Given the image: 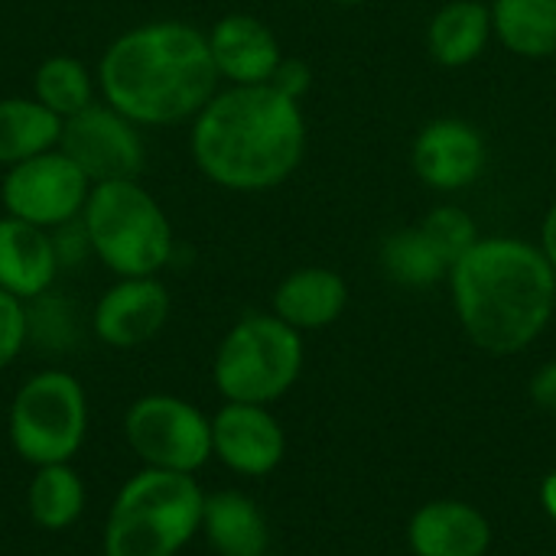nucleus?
<instances>
[{"instance_id":"nucleus-1","label":"nucleus","mask_w":556,"mask_h":556,"mask_svg":"<svg viewBox=\"0 0 556 556\" xmlns=\"http://www.w3.org/2000/svg\"><path fill=\"white\" fill-rule=\"evenodd\" d=\"M456 316L489 355L525 352L551 323L556 270L518 238H479L450 270Z\"/></svg>"},{"instance_id":"nucleus-2","label":"nucleus","mask_w":556,"mask_h":556,"mask_svg":"<svg viewBox=\"0 0 556 556\" xmlns=\"http://www.w3.org/2000/svg\"><path fill=\"white\" fill-rule=\"evenodd\" d=\"M306 124L300 104L267 85H235L212 98L192 130L199 169L238 192L280 186L303 160Z\"/></svg>"},{"instance_id":"nucleus-3","label":"nucleus","mask_w":556,"mask_h":556,"mask_svg":"<svg viewBox=\"0 0 556 556\" xmlns=\"http://www.w3.org/2000/svg\"><path fill=\"white\" fill-rule=\"evenodd\" d=\"M218 85V68L189 23H147L114 39L101 59V91L134 124H176L199 114Z\"/></svg>"},{"instance_id":"nucleus-4","label":"nucleus","mask_w":556,"mask_h":556,"mask_svg":"<svg viewBox=\"0 0 556 556\" xmlns=\"http://www.w3.org/2000/svg\"><path fill=\"white\" fill-rule=\"evenodd\" d=\"M205 492L186 472H137L111 502L104 556H176L202 531Z\"/></svg>"},{"instance_id":"nucleus-5","label":"nucleus","mask_w":556,"mask_h":556,"mask_svg":"<svg viewBox=\"0 0 556 556\" xmlns=\"http://www.w3.org/2000/svg\"><path fill=\"white\" fill-rule=\"evenodd\" d=\"M85 238L121 277H153L173 254V228L134 179L98 182L85 202Z\"/></svg>"},{"instance_id":"nucleus-6","label":"nucleus","mask_w":556,"mask_h":556,"mask_svg":"<svg viewBox=\"0 0 556 556\" xmlns=\"http://www.w3.org/2000/svg\"><path fill=\"white\" fill-rule=\"evenodd\" d=\"M303 371V339L280 316H244L215 352V388L235 404H274Z\"/></svg>"},{"instance_id":"nucleus-7","label":"nucleus","mask_w":556,"mask_h":556,"mask_svg":"<svg viewBox=\"0 0 556 556\" xmlns=\"http://www.w3.org/2000/svg\"><path fill=\"white\" fill-rule=\"evenodd\" d=\"M10 446L29 466L72 463L88 433V397L68 371H39L20 384L7 417Z\"/></svg>"},{"instance_id":"nucleus-8","label":"nucleus","mask_w":556,"mask_h":556,"mask_svg":"<svg viewBox=\"0 0 556 556\" xmlns=\"http://www.w3.org/2000/svg\"><path fill=\"white\" fill-rule=\"evenodd\" d=\"M124 437L147 469L192 476L212 459V420L173 394L134 401L124 417Z\"/></svg>"},{"instance_id":"nucleus-9","label":"nucleus","mask_w":556,"mask_h":556,"mask_svg":"<svg viewBox=\"0 0 556 556\" xmlns=\"http://www.w3.org/2000/svg\"><path fill=\"white\" fill-rule=\"evenodd\" d=\"M88 192V176L62 150L29 156L3 179V205L10 215L39 228L68 225L85 208Z\"/></svg>"},{"instance_id":"nucleus-10","label":"nucleus","mask_w":556,"mask_h":556,"mask_svg":"<svg viewBox=\"0 0 556 556\" xmlns=\"http://www.w3.org/2000/svg\"><path fill=\"white\" fill-rule=\"evenodd\" d=\"M62 153L88 176V182H114L134 179L143 166V143L121 111L85 108L62 121Z\"/></svg>"},{"instance_id":"nucleus-11","label":"nucleus","mask_w":556,"mask_h":556,"mask_svg":"<svg viewBox=\"0 0 556 556\" xmlns=\"http://www.w3.org/2000/svg\"><path fill=\"white\" fill-rule=\"evenodd\" d=\"M287 437L264 404L228 401L212 417V456L238 476H267L283 463Z\"/></svg>"},{"instance_id":"nucleus-12","label":"nucleus","mask_w":556,"mask_h":556,"mask_svg":"<svg viewBox=\"0 0 556 556\" xmlns=\"http://www.w3.org/2000/svg\"><path fill=\"white\" fill-rule=\"evenodd\" d=\"M169 319V293L153 277H124L94 306V332L111 349L150 342Z\"/></svg>"},{"instance_id":"nucleus-13","label":"nucleus","mask_w":556,"mask_h":556,"mask_svg":"<svg viewBox=\"0 0 556 556\" xmlns=\"http://www.w3.org/2000/svg\"><path fill=\"white\" fill-rule=\"evenodd\" d=\"M414 169L430 189H466L485 169V140L466 121H433L414 143Z\"/></svg>"},{"instance_id":"nucleus-14","label":"nucleus","mask_w":556,"mask_h":556,"mask_svg":"<svg viewBox=\"0 0 556 556\" xmlns=\"http://www.w3.org/2000/svg\"><path fill=\"white\" fill-rule=\"evenodd\" d=\"M407 544L414 556H485L492 547V525L476 505L440 498L414 511Z\"/></svg>"},{"instance_id":"nucleus-15","label":"nucleus","mask_w":556,"mask_h":556,"mask_svg":"<svg viewBox=\"0 0 556 556\" xmlns=\"http://www.w3.org/2000/svg\"><path fill=\"white\" fill-rule=\"evenodd\" d=\"M208 49L218 75L231 78L235 85H267L280 65V46L274 33L244 13L218 20L208 33Z\"/></svg>"},{"instance_id":"nucleus-16","label":"nucleus","mask_w":556,"mask_h":556,"mask_svg":"<svg viewBox=\"0 0 556 556\" xmlns=\"http://www.w3.org/2000/svg\"><path fill=\"white\" fill-rule=\"evenodd\" d=\"M59 267V251L46 228L23 218L0 222V290L16 300H33L49 290Z\"/></svg>"},{"instance_id":"nucleus-17","label":"nucleus","mask_w":556,"mask_h":556,"mask_svg":"<svg viewBox=\"0 0 556 556\" xmlns=\"http://www.w3.org/2000/svg\"><path fill=\"white\" fill-rule=\"evenodd\" d=\"M349 303V287L336 270L306 267L290 274L274 293V316H280L296 332L332 326Z\"/></svg>"},{"instance_id":"nucleus-18","label":"nucleus","mask_w":556,"mask_h":556,"mask_svg":"<svg viewBox=\"0 0 556 556\" xmlns=\"http://www.w3.org/2000/svg\"><path fill=\"white\" fill-rule=\"evenodd\" d=\"M202 531L208 547L218 556H261L267 554L270 544L267 518L244 492L205 495Z\"/></svg>"},{"instance_id":"nucleus-19","label":"nucleus","mask_w":556,"mask_h":556,"mask_svg":"<svg viewBox=\"0 0 556 556\" xmlns=\"http://www.w3.org/2000/svg\"><path fill=\"white\" fill-rule=\"evenodd\" d=\"M489 33H492V13L479 0H453L430 20L427 42L440 65L459 68L482 55Z\"/></svg>"},{"instance_id":"nucleus-20","label":"nucleus","mask_w":556,"mask_h":556,"mask_svg":"<svg viewBox=\"0 0 556 556\" xmlns=\"http://www.w3.org/2000/svg\"><path fill=\"white\" fill-rule=\"evenodd\" d=\"M492 29L515 55H556V0H495Z\"/></svg>"},{"instance_id":"nucleus-21","label":"nucleus","mask_w":556,"mask_h":556,"mask_svg":"<svg viewBox=\"0 0 556 556\" xmlns=\"http://www.w3.org/2000/svg\"><path fill=\"white\" fill-rule=\"evenodd\" d=\"M62 137V117L39 101L7 98L0 101V163L16 166L29 156L52 150Z\"/></svg>"},{"instance_id":"nucleus-22","label":"nucleus","mask_w":556,"mask_h":556,"mask_svg":"<svg viewBox=\"0 0 556 556\" xmlns=\"http://www.w3.org/2000/svg\"><path fill=\"white\" fill-rule=\"evenodd\" d=\"M26 508L36 528L65 531L85 511V482L68 463L39 466L26 489Z\"/></svg>"},{"instance_id":"nucleus-23","label":"nucleus","mask_w":556,"mask_h":556,"mask_svg":"<svg viewBox=\"0 0 556 556\" xmlns=\"http://www.w3.org/2000/svg\"><path fill=\"white\" fill-rule=\"evenodd\" d=\"M381 264L388 270V277L401 287H430L437 283L443 274H450V264L443 261V254L433 248V241L424 235V228H404L394 231L384 244H381Z\"/></svg>"},{"instance_id":"nucleus-24","label":"nucleus","mask_w":556,"mask_h":556,"mask_svg":"<svg viewBox=\"0 0 556 556\" xmlns=\"http://www.w3.org/2000/svg\"><path fill=\"white\" fill-rule=\"evenodd\" d=\"M36 101L62 121L91 108V78L85 65L68 55L46 59L36 72Z\"/></svg>"},{"instance_id":"nucleus-25","label":"nucleus","mask_w":556,"mask_h":556,"mask_svg":"<svg viewBox=\"0 0 556 556\" xmlns=\"http://www.w3.org/2000/svg\"><path fill=\"white\" fill-rule=\"evenodd\" d=\"M420 228H424V235L433 241V248L443 254V261L450 264V270H453V264L479 241L476 222H472L463 208H450V205L430 212V215L420 222Z\"/></svg>"},{"instance_id":"nucleus-26","label":"nucleus","mask_w":556,"mask_h":556,"mask_svg":"<svg viewBox=\"0 0 556 556\" xmlns=\"http://www.w3.org/2000/svg\"><path fill=\"white\" fill-rule=\"evenodd\" d=\"M23 342H26L23 300H16L13 293L0 290V371L23 352Z\"/></svg>"},{"instance_id":"nucleus-27","label":"nucleus","mask_w":556,"mask_h":556,"mask_svg":"<svg viewBox=\"0 0 556 556\" xmlns=\"http://www.w3.org/2000/svg\"><path fill=\"white\" fill-rule=\"evenodd\" d=\"M270 85H274L277 91H283L287 98L300 101V94L309 88V68H306L303 62H296V59H280V65H277V72H274V78H270Z\"/></svg>"},{"instance_id":"nucleus-28","label":"nucleus","mask_w":556,"mask_h":556,"mask_svg":"<svg viewBox=\"0 0 556 556\" xmlns=\"http://www.w3.org/2000/svg\"><path fill=\"white\" fill-rule=\"evenodd\" d=\"M531 401L547 410L556 414V362H547L534 378H531Z\"/></svg>"},{"instance_id":"nucleus-29","label":"nucleus","mask_w":556,"mask_h":556,"mask_svg":"<svg viewBox=\"0 0 556 556\" xmlns=\"http://www.w3.org/2000/svg\"><path fill=\"white\" fill-rule=\"evenodd\" d=\"M541 251L551 261V267L556 270V202L551 205L547 218H544V231H541Z\"/></svg>"},{"instance_id":"nucleus-30","label":"nucleus","mask_w":556,"mask_h":556,"mask_svg":"<svg viewBox=\"0 0 556 556\" xmlns=\"http://www.w3.org/2000/svg\"><path fill=\"white\" fill-rule=\"evenodd\" d=\"M541 505H544V511L551 515V521H556V472H551V476L541 482Z\"/></svg>"},{"instance_id":"nucleus-31","label":"nucleus","mask_w":556,"mask_h":556,"mask_svg":"<svg viewBox=\"0 0 556 556\" xmlns=\"http://www.w3.org/2000/svg\"><path fill=\"white\" fill-rule=\"evenodd\" d=\"M336 3H365V0H336Z\"/></svg>"},{"instance_id":"nucleus-32","label":"nucleus","mask_w":556,"mask_h":556,"mask_svg":"<svg viewBox=\"0 0 556 556\" xmlns=\"http://www.w3.org/2000/svg\"><path fill=\"white\" fill-rule=\"evenodd\" d=\"M261 556H270V554H261Z\"/></svg>"}]
</instances>
